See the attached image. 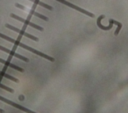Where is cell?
<instances>
[{
  "mask_svg": "<svg viewBox=\"0 0 128 113\" xmlns=\"http://www.w3.org/2000/svg\"><path fill=\"white\" fill-rule=\"evenodd\" d=\"M0 38H2V39H4V40H7L8 42H11V43H13L14 45H17V46H19V47H21V48H23V49H25V50H27V51H30V52L36 54V55H39V56H41V57H43V58H45V59H47V60H49V61H54V58H53V57L48 56L47 54H45V53H43V52H40V51H38V50H36V49H34V48H32V47H30V46L24 44V43H21L20 41L15 40V39H13V38L7 36V35H4L3 33H0Z\"/></svg>",
  "mask_w": 128,
  "mask_h": 113,
  "instance_id": "1",
  "label": "cell"
},
{
  "mask_svg": "<svg viewBox=\"0 0 128 113\" xmlns=\"http://www.w3.org/2000/svg\"><path fill=\"white\" fill-rule=\"evenodd\" d=\"M10 17H11V18H14V19H16V20H18V21L24 23L25 25H28V26L34 28V29H37V30H39V31H43V27H41V26H39V25H37V24H35V23L29 21L28 19H24V18L20 17L19 15H16V14L11 13V14H10Z\"/></svg>",
  "mask_w": 128,
  "mask_h": 113,
  "instance_id": "2",
  "label": "cell"
},
{
  "mask_svg": "<svg viewBox=\"0 0 128 113\" xmlns=\"http://www.w3.org/2000/svg\"><path fill=\"white\" fill-rule=\"evenodd\" d=\"M56 1H58V2H60V3H62V4H64V5H66V6H68V7H71V8H73V9H75V10H77V11L83 13V14H86V15H88V16H90V17H94V14H93V13H91V12H89V11L83 9V8H80V7L74 5V4H72V3H70V2H68V1H66V0H56Z\"/></svg>",
  "mask_w": 128,
  "mask_h": 113,
  "instance_id": "3",
  "label": "cell"
},
{
  "mask_svg": "<svg viewBox=\"0 0 128 113\" xmlns=\"http://www.w3.org/2000/svg\"><path fill=\"white\" fill-rule=\"evenodd\" d=\"M5 27H7L8 29H11V30H13V31L19 33L20 35H23V36H25V37H27V38H29V39H32V40H34V41H38V38H37L36 36H33V35H31V34L25 32V31H23V30H21V29H18L17 27H14V26L11 25V24H8V23H7V24H5Z\"/></svg>",
  "mask_w": 128,
  "mask_h": 113,
  "instance_id": "4",
  "label": "cell"
},
{
  "mask_svg": "<svg viewBox=\"0 0 128 113\" xmlns=\"http://www.w3.org/2000/svg\"><path fill=\"white\" fill-rule=\"evenodd\" d=\"M0 50L3 51V52H5V53H7V54H10V55L13 56V57L18 58V59H20V60H22V61H24V62H28V61H29V59H28L27 57L22 56L21 54H18V53H16V52H14L13 50H10V49H8V48H6V47H4V46H1V45H0Z\"/></svg>",
  "mask_w": 128,
  "mask_h": 113,
  "instance_id": "5",
  "label": "cell"
},
{
  "mask_svg": "<svg viewBox=\"0 0 128 113\" xmlns=\"http://www.w3.org/2000/svg\"><path fill=\"white\" fill-rule=\"evenodd\" d=\"M105 16L104 15H101V16H99L98 17V19H97V26L100 28V29H102V30H110L111 28H112V26H113V19H109V25L108 26H104V25H102L101 24V20L104 18Z\"/></svg>",
  "mask_w": 128,
  "mask_h": 113,
  "instance_id": "6",
  "label": "cell"
},
{
  "mask_svg": "<svg viewBox=\"0 0 128 113\" xmlns=\"http://www.w3.org/2000/svg\"><path fill=\"white\" fill-rule=\"evenodd\" d=\"M0 63L4 64L5 66H8V67H10V68H12V69H14V70H17V71H19V72H23V69H22L21 67L15 65V64H13V63H11V62H9V61H6V60H4V59H2V58H0Z\"/></svg>",
  "mask_w": 128,
  "mask_h": 113,
  "instance_id": "7",
  "label": "cell"
},
{
  "mask_svg": "<svg viewBox=\"0 0 128 113\" xmlns=\"http://www.w3.org/2000/svg\"><path fill=\"white\" fill-rule=\"evenodd\" d=\"M31 2H33V3H35L36 5H39V6H42V7H44V8H46V9H48V10H53V7L52 6H50V5H48V4H46V3H44V2H42V1H40V0H30Z\"/></svg>",
  "mask_w": 128,
  "mask_h": 113,
  "instance_id": "8",
  "label": "cell"
},
{
  "mask_svg": "<svg viewBox=\"0 0 128 113\" xmlns=\"http://www.w3.org/2000/svg\"><path fill=\"white\" fill-rule=\"evenodd\" d=\"M0 75L2 76V77H4V78H6V79H9V80H11V81H13V82H18V79L17 78H15V77H13L12 75H10V74H8V73H6V72H4V71H2V70H0Z\"/></svg>",
  "mask_w": 128,
  "mask_h": 113,
  "instance_id": "9",
  "label": "cell"
},
{
  "mask_svg": "<svg viewBox=\"0 0 128 113\" xmlns=\"http://www.w3.org/2000/svg\"><path fill=\"white\" fill-rule=\"evenodd\" d=\"M0 88H1V89H4L5 91H8V92H10V93H13V89H12V88H10V87H8V86L2 84V83H0Z\"/></svg>",
  "mask_w": 128,
  "mask_h": 113,
  "instance_id": "10",
  "label": "cell"
},
{
  "mask_svg": "<svg viewBox=\"0 0 128 113\" xmlns=\"http://www.w3.org/2000/svg\"><path fill=\"white\" fill-rule=\"evenodd\" d=\"M121 28H122V23H121V24H119V25H117V29L115 30L114 34H115V35H117V34L119 33V31H120V29H121Z\"/></svg>",
  "mask_w": 128,
  "mask_h": 113,
  "instance_id": "11",
  "label": "cell"
},
{
  "mask_svg": "<svg viewBox=\"0 0 128 113\" xmlns=\"http://www.w3.org/2000/svg\"><path fill=\"white\" fill-rule=\"evenodd\" d=\"M15 6H16V7H18V8H20V9L26 10V7H25V6H23V5H21V4H19V3H16V4H15Z\"/></svg>",
  "mask_w": 128,
  "mask_h": 113,
  "instance_id": "12",
  "label": "cell"
},
{
  "mask_svg": "<svg viewBox=\"0 0 128 113\" xmlns=\"http://www.w3.org/2000/svg\"><path fill=\"white\" fill-rule=\"evenodd\" d=\"M0 113H4V110H3V109H1V108H0Z\"/></svg>",
  "mask_w": 128,
  "mask_h": 113,
  "instance_id": "13",
  "label": "cell"
}]
</instances>
